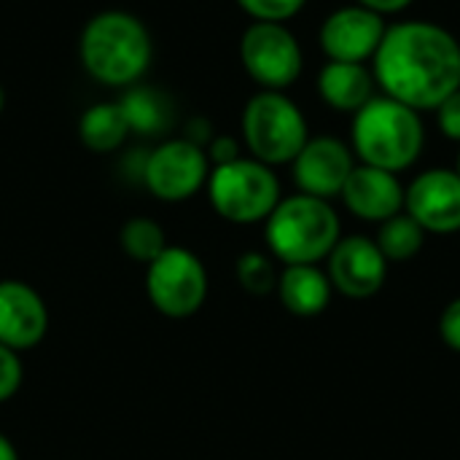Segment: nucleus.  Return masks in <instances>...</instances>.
I'll use <instances>...</instances> for the list:
<instances>
[{
    "mask_svg": "<svg viewBox=\"0 0 460 460\" xmlns=\"http://www.w3.org/2000/svg\"><path fill=\"white\" fill-rule=\"evenodd\" d=\"M372 73L380 94L412 111H437L445 97L460 89V40L429 19L388 24Z\"/></svg>",
    "mask_w": 460,
    "mask_h": 460,
    "instance_id": "nucleus-1",
    "label": "nucleus"
},
{
    "mask_svg": "<svg viewBox=\"0 0 460 460\" xmlns=\"http://www.w3.org/2000/svg\"><path fill=\"white\" fill-rule=\"evenodd\" d=\"M154 57L148 27L129 11L94 13L78 38V59L84 70L105 86L127 89L140 84Z\"/></svg>",
    "mask_w": 460,
    "mask_h": 460,
    "instance_id": "nucleus-2",
    "label": "nucleus"
},
{
    "mask_svg": "<svg viewBox=\"0 0 460 460\" xmlns=\"http://www.w3.org/2000/svg\"><path fill=\"white\" fill-rule=\"evenodd\" d=\"M426 146V124L410 105L375 94L361 111L353 113L350 148L358 164L380 167L388 172L410 170Z\"/></svg>",
    "mask_w": 460,
    "mask_h": 460,
    "instance_id": "nucleus-3",
    "label": "nucleus"
},
{
    "mask_svg": "<svg viewBox=\"0 0 460 460\" xmlns=\"http://www.w3.org/2000/svg\"><path fill=\"white\" fill-rule=\"evenodd\" d=\"M264 237L272 256L286 267L318 264L329 259L342 237V229L332 202L310 194H291L270 213Z\"/></svg>",
    "mask_w": 460,
    "mask_h": 460,
    "instance_id": "nucleus-4",
    "label": "nucleus"
},
{
    "mask_svg": "<svg viewBox=\"0 0 460 460\" xmlns=\"http://www.w3.org/2000/svg\"><path fill=\"white\" fill-rule=\"evenodd\" d=\"M240 129L251 156L270 167L291 164L310 140L307 119L286 92L259 89L243 108Z\"/></svg>",
    "mask_w": 460,
    "mask_h": 460,
    "instance_id": "nucleus-5",
    "label": "nucleus"
},
{
    "mask_svg": "<svg viewBox=\"0 0 460 460\" xmlns=\"http://www.w3.org/2000/svg\"><path fill=\"white\" fill-rule=\"evenodd\" d=\"M205 189L213 210L232 224L267 221L283 199L275 170L253 156H240L234 162L210 167Z\"/></svg>",
    "mask_w": 460,
    "mask_h": 460,
    "instance_id": "nucleus-6",
    "label": "nucleus"
},
{
    "mask_svg": "<svg viewBox=\"0 0 460 460\" xmlns=\"http://www.w3.org/2000/svg\"><path fill=\"white\" fill-rule=\"evenodd\" d=\"M146 294L164 318H191L208 299V270L189 248L167 245L148 264Z\"/></svg>",
    "mask_w": 460,
    "mask_h": 460,
    "instance_id": "nucleus-7",
    "label": "nucleus"
},
{
    "mask_svg": "<svg viewBox=\"0 0 460 460\" xmlns=\"http://www.w3.org/2000/svg\"><path fill=\"white\" fill-rule=\"evenodd\" d=\"M240 62L259 89L286 92L305 67L299 38L278 22H251L240 38Z\"/></svg>",
    "mask_w": 460,
    "mask_h": 460,
    "instance_id": "nucleus-8",
    "label": "nucleus"
},
{
    "mask_svg": "<svg viewBox=\"0 0 460 460\" xmlns=\"http://www.w3.org/2000/svg\"><path fill=\"white\" fill-rule=\"evenodd\" d=\"M210 162L202 146L172 137L146 154L140 183L162 202H183L205 189Z\"/></svg>",
    "mask_w": 460,
    "mask_h": 460,
    "instance_id": "nucleus-9",
    "label": "nucleus"
},
{
    "mask_svg": "<svg viewBox=\"0 0 460 460\" xmlns=\"http://www.w3.org/2000/svg\"><path fill=\"white\" fill-rule=\"evenodd\" d=\"M388 24L380 13L353 3L332 11L321 30L318 43L329 62H358L367 65L377 54Z\"/></svg>",
    "mask_w": 460,
    "mask_h": 460,
    "instance_id": "nucleus-10",
    "label": "nucleus"
},
{
    "mask_svg": "<svg viewBox=\"0 0 460 460\" xmlns=\"http://www.w3.org/2000/svg\"><path fill=\"white\" fill-rule=\"evenodd\" d=\"M353 167H356V154L350 143L332 135L310 137L305 148L296 154V159L291 162V172L299 194H310L326 202L342 194V186L353 172Z\"/></svg>",
    "mask_w": 460,
    "mask_h": 460,
    "instance_id": "nucleus-11",
    "label": "nucleus"
},
{
    "mask_svg": "<svg viewBox=\"0 0 460 460\" xmlns=\"http://www.w3.org/2000/svg\"><path fill=\"white\" fill-rule=\"evenodd\" d=\"M404 213H410L423 232H460V175L450 167H431L404 189Z\"/></svg>",
    "mask_w": 460,
    "mask_h": 460,
    "instance_id": "nucleus-12",
    "label": "nucleus"
},
{
    "mask_svg": "<svg viewBox=\"0 0 460 460\" xmlns=\"http://www.w3.org/2000/svg\"><path fill=\"white\" fill-rule=\"evenodd\" d=\"M329 280L332 288L350 299L375 296L388 275V261L380 253L377 243L364 234L340 237L334 251L329 253Z\"/></svg>",
    "mask_w": 460,
    "mask_h": 460,
    "instance_id": "nucleus-13",
    "label": "nucleus"
},
{
    "mask_svg": "<svg viewBox=\"0 0 460 460\" xmlns=\"http://www.w3.org/2000/svg\"><path fill=\"white\" fill-rule=\"evenodd\" d=\"M49 307L43 296L22 280H0V345L22 353L43 342Z\"/></svg>",
    "mask_w": 460,
    "mask_h": 460,
    "instance_id": "nucleus-14",
    "label": "nucleus"
},
{
    "mask_svg": "<svg viewBox=\"0 0 460 460\" xmlns=\"http://www.w3.org/2000/svg\"><path fill=\"white\" fill-rule=\"evenodd\" d=\"M340 197L356 218L372 224H383L404 210V186L399 175L369 164L353 167Z\"/></svg>",
    "mask_w": 460,
    "mask_h": 460,
    "instance_id": "nucleus-15",
    "label": "nucleus"
},
{
    "mask_svg": "<svg viewBox=\"0 0 460 460\" xmlns=\"http://www.w3.org/2000/svg\"><path fill=\"white\" fill-rule=\"evenodd\" d=\"M315 86L326 108L350 116L377 94V81L372 67L358 62H326L318 73Z\"/></svg>",
    "mask_w": 460,
    "mask_h": 460,
    "instance_id": "nucleus-16",
    "label": "nucleus"
},
{
    "mask_svg": "<svg viewBox=\"0 0 460 460\" xmlns=\"http://www.w3.org/2000/svg\"><path fill=\"white\" fill-rule=\"evenodd\" d=\"M278 296L291 315L313 318L329 307L332 280L315 264H291L278 278Z\"/></svg>",
    "mask_w": 460,
    "mask_h": 460,
    "instance_id": "nucleus-17",
    "label": "nucleus"
},
{
    "mask_svg": "<svg viewBox=\"0 0 460 460\" xmlns=\"http://www.w3.org/2000/svg\"><path fill=\"white\" fill-rule=\"evenodd\" d=\"M127 124H129V132L135 135H162L170 121H172V105L170 100L154 89V86H146V84H132L124 89L121 100H116Z\"/></svg>",
    "mask_w": 460,
    "mask_h": 460,
    "instance_id": "nucleus-18",
    "label": "nucleus"
},
{
    "mask_svg": "<svg viewBox=\"0 0 460 460\" xmlns=\"http://www.w3.org/2000/svg\"><path fill=\"white\" fill-rule=\"evenodd\" d=\"M129 124L119 102H94L78 119V140L94 154H111L129 137Z\"/></svg>",
    "mask_w": 460,
    "mask_h": 460,
    "instance_id": "nucleus-19",
    "label": "nucleus"
},
{
    "mask_svg": "<svg viewBox=\"0 0 460 460\" xmlns=\"http://www.w3.org/2000/svg\"><path fill=\"white\" fill-rule=\"evenodd\" d=\"M375 243H377L380 253L385 256V261H407L420 253V248L426 243V232L410 213L402 210L394 218L380 224Z\"/></svg>",
    "mask_w": 460,
    "mask_h": 460,
    "instance_id": "nucleus-20",
    "label": "nucleus"
},
{
    "mask_svg": "<svg viewBox=\"0 0 460 460\" xmlns=\"http://www.w3.org/2000/svg\"><path fill=\"white\" fill-rule=\"evenodd\" d=\"M119 245L129 259L151 264L167 248V237H164V229L154 218L135 216V218L124 221V226L119 232Z\"/></svg>",
    "mask_w": 460,
    "mask_h": 460,
    "instance_id": "nucleus-21",
    "label": "nucleus"
},
{
    "mask_svg": "<svg viewBox=\"0 0 460 460\" xmlns=\"http://www.w3.org/2000/svg\"><path fill=\"white\" fill-rule=\"evenodd\" d=\"M234 272H237V280L240 286L253 294V296H267L278 288V270L272 264L270 256L259 253V251H248L237 259L234 264Z\"/></svg>",
    "mask_w": 460,
    "mask_h": 460,
    "instance_id": "nucleus-22",
    "label": "nucleus"
},
{
    "mask_svg": "<svg viewBox=\"0 0 460 460\" xmlns=\"http://www.w3.org/2000/svg\"><path fill=\"white\" fill-rule=\"evenodd\" d=\"M237 5L253 22H278V24H286L288 19H294L307 5V0H237Z\"/></svg>",
    "mask_w": 460,
    "mask_h": 460,
    "instance_id": "nucleus-23",
    "label": "nucleus"
},
{
    "mask_svg": "<svg viewBox=\"0 0 460 460\" xmlns=\"http://www.w3.org/2000/svg\"><path fill=\"white\" fill-rule=\"evenodd\" d=\"M22 380H24V367H22L19 353L0 345V404L16 396V391L22 388Z\"/></svg>",
    "mask_w": 460,
    "mask_h": 460,
    "instance_id": "nucleus-24",
    "label": "nucleus"
},
{
    "mask_svg": "<svg viewBox=\"0 0 460 460\" xmlns=\"http://www.w3.org/2000/svg\"><path fill=\"white\" fill-rule=\"evenodd\" d=\"M437 113V127L439 132L460 146V89H456L450 97L442 100V105L434 111Z\"/></svg>",
    "mask_w": 460,
    "mask_h": 460,
    "instance_id": "nucleus-25",
    "label": "nucleus"
},
{
    "mask_svg": "<svg viewBox=\"0 0 460 460\" xmlns=\"http://www.w3.org/2000/svg\"><path fill=\"white\" fill-rule=\"evenodd\" d=\"M205 154H208L210 167H218V164H226V162L240 159V143L234 137H229V135H216L205 146Z\"/></svg>",
    "mask_w": 460,
    "mask_h": 460,
    "instance_id": "nucleus-26",
    "label": "nucleus"
},
{
    "mask_svg": "<svg viewBox=\"0 0 460 460\" xmlns=\"http://www.w3.org/2000/svg\"><path fill=\"white\" fill-rule=\"evenodd\" d=\"M439 334H442L447 348L460 353V296L445 307V313L439 318Z\"/></svg>",
    "mask_w": 460,
    "mask_h": 460,
    "instance_id": "nucleus-27",
    "label": "nucleus"
},
{
    "mask_svg": "<svg viewBox=\"0 0 460 460\" xmlns=\"http://www.w3.org/2000/svg\"><path fill=\"white\" fill-rule=\"evenodd\" d=\"M356 3L364 5V8H369V11H375V13H380L385 19V16L404 13L415 0H356Z\"/></svg>",
    "mask_w": 460,
    "mask_h": 460,
    "instance_id": "nucleus-28",
    "label": "nucleus"
},
{
    "mask_svg": "<svg viewBox=\"0 0 460 460\" xmlns=\"http://www.w3.org/2000/svg\"><path fill=\"white\" fill-rule=\"evenodd\" d=\"M0 460H19V453H16L13 442L5 434H0Z\"/></svg>",
    "mask_w": 460,
    "mask_h": 460,
    "instance_id": "nucleus-29",
    "label": "nucleus"
},
{
    "mask_svg": "<svg viewBox=\"0 0 460 460\" xmlns=\"http://www.w3.org/2000/svg\"><path fill=\"white\" fill-rule=\"evenodd\" d=\"M3 108H5V92H3V86H0V113H3Z\"/></svg>",
    "mask_w": 460,
    "mask_h": 460,
    "instance_id": "nucleus-30",
    "label": "nucleus"
},
{
    "mask_svg": "<svg viewBox=\"0 0 460 460\" xmlns=\"http://www.w3.org/2000/svg\"><path fill=\"white\" fill-rule=\"evenodd\" d=\"M453 170L460 175V148H458V156H456V167H453Z\"/></svg>",
    "mask_w": 460,
    "mask_h": 460,
    "instance_id": "nucleus-31",
    "label": "nucleus"
}]
</instances>
